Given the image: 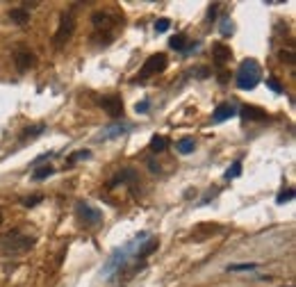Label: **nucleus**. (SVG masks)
Returning <instances> with one entry per match:
<instances>
[{
	"mask_svg": "<svg viewBox=\"0 0 296 287\" xmlns=\"http://www.w3.org/2000/svg\"><path fill=\"white\" fill-rule=\"evenodd\" d=\"M262 80V68L255 59H244L237 71V87L239 89H255L258 82Z\"/></svg>",
	"mask_w": 296,
	"mask_h": 287,
	"instance_id": "f257e3e1",
	"label": "nucleus"
},
{
	"mask_svg": "<svg viewBox=\"0 0 296 287\" xmlns=\"http://www.w3.org/2000/svg\"><path fill=\"white\" fill-rule=\"evenodd\" d=\"M32 244H34V237L23 235L21 230H12L0 239V246H3L5 253H21V251L32 249Z\"/></svg>",
	"mask_w": 296,
	"mask_h": 287,
	"instance_id": "f03ea898",
	"label": "nucleus"
},
{
	"mask_svg": "<svg viewBox=\"0 0 296 287\" xmlns=\"http://www.w3.org/2000/svg\"><path fill=\"white\" fill-rule=\"evenodd\" d=\"M166 55L164 53H157V55H150L148 59H146V64L141 66V71H139V75L135 77V82H144V80H148V77H153V75H157V73H162L164 68H166Z\"/></svg>",
	"mask_w": 296,
	"mask_h": 287,
	"instance_id": "7ed1b4c3",
	"label": "nucleus"
},
{
	"mask_svg": "<svg viewBox=\"0 0 296 287\" xmlns=\"http://www.w3.org/2000/svg\"><path fill=\"white\" fill-rule=\"evenodd\" d=\"M73 30H75V21H73V16H62L57 32H55V36H53V44L57 46V48L66 46V41L73 36Z\"/></svg>",
	"mask_w": 296,
	"mask_h": 287,
	"instance_id": "20e7f679",
	"label": "nucleus"
},
{
	"mask_svg": "<svg viewBox=\"0 0 296 287\" xmlns=\"http://www.w3.org/2000/svg\"><path fill=\"white\" fill-rule=\"evenodd\" d=\"M100 107H103L112 118L123 116V100H121V96H105V98L100 100Z\"/></svg>",
	"mask_w": 296,
	"mask_h": 287,
	"instance_id": "39448f33",
	"label": "nucleus"
},
{
	"mask_svg": "<svg viewBox=\"0 0 296 287\" xmlns=\"http://www.w3.org/2000/svg\"><path fill=\"white\" fill-rule=\"evenodd\" d=\"M14 62H16L18 71H30L36 64V57H34V53H30L27 48H18L16 53H14Z\"/></svg>",
	"mask_w": 296,
	"mask_h": 287,
	"instance_id": "423d86ee",
	"label": "nucleus"
},
{
	"mask_svg": "<svg viewBox=\"0 0 296 287\" xmlns=\"http://www.w3.org/2000/svg\"><path fill=\"white\" fill-rule=\"evenodd\" d=\"M91 23H94L96 30H109V27H114L118 23V16H112L107 12H96L91 16Z\"/></svg>",
	"mask_w": 296,
	"mask_h": 287,
	"instance_id": "0eeeda50",
	"label": "nucleus"
},
{
	"mask_svg": "<svg viewBox=\"0 0 296 287\" xmlns=\"http://www.w3.org/2000/svg\"><path fill=\"white\" fill-rule=\"evenodd\" d=\"M212 57H214V62H217V64H226L228 59L232 57V50H230V46L214 44V46H212Z\"/></svg>",
	"mask_w": 296,
	"mask_h": 287,
	"instance_id": "6e6552de",
	"label": "nucleus"
},
{
	"mask_svg": "<svg viewBox=\"0 0 296 287\" xmlns=\"http://www.w3.org/2000/svg\"><path fill=\"white\" fill-rule=\"evenodd\" d=\"M232 114H235V107L232 105H219L217 109H214V114H212V121L214 123H221V121H226V118H230Z\"/></svg>",
	"mask_w": 296,
	"mask_h": 287,
	"instance_id": "1a4fd4ad",
	"label": "nucleus"
},
{
	"mask_svg": "<svg viewBox=\"0 0 296 287\" xmlns=\"http://www.w3.org/2000/svg\"><path fill=\"white\" fill-rule=\"evenodd\" d=\"M241 116L248 118V121H264V118H267V112L260 107H244L241 109Z\"/></svg>",
	"mask_w": 296,
	"mask_h": 287,
	"instance_id": "9d476101",
	"label": "nucleus"
},
{
	"mask_svg": "<svg viewBox=\"0 0 296 287\" xmlns=\"http://www.w3.org/2000/svg\"><path fill=\"white\" fill-rule=\"evenodd\" d=\"M214 232H219V226H217V223H200V226L194 230V237H196V239H203V237L214 235Z\"/></svg>",
	"mask_w": 296,
	"mask_h": 287,
	"instance_id": "9b49d317",
	"label": "nucleus"
},
{
	"mask_svg": "<svg viewBox=\"0 0 296 287\" xmlns=\"http://www.w3.org/2000/svg\"><path fill=\"white\" fill-rule=\"evenodd\" d=\"M9 16H12V21L18 23V25H25V23L30 21V12H27V9H23V7L12 9V12H9Z\"/></svg>",
	"mask_w": 296,
	"mask_h": 287,
	"instance_id": "f8f14e48",
	"label": "nucleus"
},
{
	"mask_svg": "<svg viewBox=\"0 0 296 287\" xmlns=\"http://www.w3.org/2000/svg\"><path fill=\"white\" fill-rule=\"evenodd\" d=\"M168 148V139L166 137H153V139H150V150H153V153H164V150Z\"/></svg>",
	"mask_w": 296,
	"mask_h": 287,
	"instance_id": "ddd939ff",
	"label": "nucleus"
},
{
	"mask_svg": "<svg viewBox=\"0 0 296 287\" xmlns=\"http://www.w3.org/2000/svg\"><path fill=\"white\" fill-rule=\"evenodd\" d=\"M157 246H159V241H157V239H148V241H146V244L139 249L137 258H141V260H144V258H148L150 253H155V251H157Z\"/></svg>",
	"mask_w": 296,
	"mask_h": 287,
	"instance_id": "4468645a",
	"label": "nucleus"
},
{
	"mask_svg": "<svg viewBox=\"0 0 296 287\" xmlns=\"http://www.w3.org/2000/svg\"><path fill=\"white\" fill-rule=\"evenodd\" d=\"M77 210H80V217L82 219H87V221H91V223H94V221H98V219H100V214L98 212H94V210H91V208H87V205H77Z\"/></svg>",
	"mask_w": 296,
	"mask_h": 287,
	"instance_id": "2eb2a0df",
	"label": "nucleus"
},
{
	"mask_svg": "<svg viewBox=\"0 0 296 287\" xmlns=\"http://www.w3.org/2000/svg\"><path fill=\"white\" fill-rule=\"evenodd\" d=\"M171 48H173V50H187V36H185V34L171 36Z\"/></svg>",
	"mask_w": 296,
	"mask_h": 287,
	"instance_id": "dca6fc26",
	"label": "nucleus"
},
{
	"mask_svg": "<svg viewBox=\"0 0 296 287\" xmlns=\"http://www.w3.org/2000/svg\"><path fill=\"white\" fill-rule=\"evenodd\" d=\"M178 150H180V153H191V150H194V139L178 141Z\"/></svg>",
	"mask_w": 296,
	"mask_h": 287,
	"instance_id": "f3484780",
	"label": "nucleus"
},
{
	"mask_svg": "<svg viewBox=\"0 0 296 287\" xmlns=\"http://www.w3.org/2000/svg\"><path fill=\"white\" fill-rule=\"evenodd\" d=\"M48 176H53V167H41V169H36L34 180H46Z\"/></svg>",
	"mask_w": 296,
	"mask_h": 287,
	"instance_id": "a211bd4d",
	"label": "nucleus"
},
{
	"mask_svg": "<svg viewBox=\"0 0 296 287\" xmlns=\"http://www.w3.org/2000/svg\"><path fill=\"white\" fill-rule=\"evenodd\" d=\"M239 173H241V162H235L230 169H228V173H226V176H228V178H237V176H239Z\"/></svg>",
	"mask_w": 296,
	"mask_h": 287,
	"instance_id": "6ab92c4d",
	"label": "nucleus"
},
{
	"mask_svg": "<svg viewBox=\"0 0 296 287\" xmlns=\"http://www.w3.org/2000/svg\"><path fill=\"white\" fill-rule=\"evenodd\" d=\"M168 25H171V21H168V18H159V21L155 23V30H157V32H166Z\"/></svg>",
	"mask_w": 296,
	"mask_h": 287,
	"instance_id": "aec40b11",
	"label": "nucleus"
},
{
	"mask_svg": "<svg viewBox=\"0 0 296 287\" xmlns=\"http://www.w3.org/2000/svg\"><path fill=\"white\" fill-rule=\"evenodd\" d=\"M221 34H223V36L232 34V23L228 21V18H226V21H221Z\"/></svg>",
	"mask_w": 296,
	"mask_h": 287,
	"instance_id": "412c9836",
	"label": "nucleus"
},
{
	"mask_svg": "<svg viewBox=\"0 0 296 287\" xmlns=\"http://www.w3.org/2000/svg\"><path fill=\"white\" fill-rule=\"evenodd\" d=\"M230 271H246V269H255V264H230Z\"/></svg>",
	"mask_w": 296,
	"mask_h": 287,
	"instance_id": "4be33fe9",
	"label": "nucleus"
},
{
	"mask_svg": "<svg viewBox=\"0 0 296 287\" xmlns=\"http://www.w3.org/2000/svg\"><path fill=\"white\" fill-rule=\"evenodd\" d=\"M267 85H269V87H271V89H273V91H276V94H280V91H282V87H280V85H278V80H276V77H269V80H267Z\"/></svg>",
	"mask_w": 296,
	"mask_h": 287,
	"instance_id": "5701e85b",
	"label": "nucleus"
},
{
	"mask_svg": "<svg viewBox=\"0 0 296 287\" xmlns=\"http://www.w3.org/2000/svg\"><path fill=\"white\" fill-rule=\"evenodd\" d=\"M291 198H294V191L287 189V194H280V196H278V203H285V200H291Z\"/></svg>",
	"mask_w": 296,
	"mask_h": 287,
	"instance_id": "b1692460",
	"label": "nucleus"
},
{
	"mask_svg": "<svg viewBox=\"0 0 296 287\" xmlns=\"http://www.w3.org/2000/svg\"><path fill=\"white\" fill-rule=\"evenodd\" d=\"M36 132H44V126H36V128H32V130H25V132H23V137H27V135H36Z\"/></svg>",
	"mask_w": 296,
	"mask_h": 287,
	"instance_id": "393cba45",
	"label": "nucleus"
},
{
	"mask_svg": "<svg viewBox=\"0 0 296 287\" xmlns=\"http://www.w3.org/2000/svg\"><path fill=\"white\" fill-rule=\"evenodd\" d=\"M39 196H34V198H25V200H23V205H27V208H30V205H36V203H39Z\"/></svg>",
	"mask_w": 296,
	"mask_h": 287,
	"instance_id": "a878e982",
	"label": "nucleus"
},
{
	"mask_svg": "<svg viewBox=\"0 0 296 287\" xmlns=\"http://www.w3.org/2000/svg\"><path fill=\"white\" fill-rule=\"evenodd\" d=\"M217 9H219V5H212V7H209V14H207V16L214 18V16H217Z\"/></svg>",
	"mask_w": 296,
	"mask_h": 287,
	"instance_id": "bb28decb",
	"label": "nucleus"
},
{
	"mask_svg": "<svg viewBox=\"0 0 296 287\" xmlns=\"http://www.w3.org/2000/svg\"><path fill=\"white\" fill-rule=\"evenodd\" d=\"M137 112H148V103H141V105H137Z\"/></svg>",
	"mask_w": 296,
	"mask_h": 287,
	"instance_id": "cd10ccee",
	"label": "nucleus"
},
{
	"mask_svg": "<svg viewBox=\"0 0 296 287\" xmlns=\"http://www.w3.org/2000/svg\"><path fill=\"white\" fill-rule=\"evenodd\" d=\"M0 223H3V212H0Z\"/></svg>",
	"mask_w": 296,
	"mask_h": 287,
	"instance_id": "c85d7f7f",
	"label": "nucleus"
}]
</instances>
